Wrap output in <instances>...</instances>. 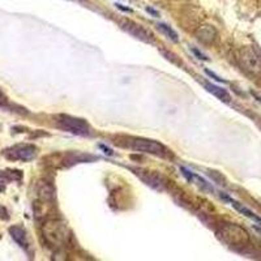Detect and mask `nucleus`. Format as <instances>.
Returning a JSON list of instances; mask_svg holds the SVG:
<instances>
[{"instance_id":"aec40b11","label":"nucleus","mask_w":261,"mask_h":261,"mask_svg":"<svg viewBox=\"0 0 261 261\" xmlns=\"http://www.w3.org/2000/svg\"><path fill=\"white\" fill-rule=\"evenodd\" d=\"M116 7H118L119 9H122V11H125V12H130V13L134 12V11H132V9L128 8V7H123L122 4H116Z\"/></svg>"},{"instance_id":"1a4fd4ad","label":"nucleus","mask_w":261,"mask_h":261,"mask_svg":"<svg viewBox=\"0 0 261 261\" xmlns=\"http://www.w3.org/2000/svg\"><path fill=\"white\" fill-rule=\"evenodd\" d=\"M195 37L197 38V41H200L201 43H205V45H213L217 41L218 32H217V29L213 25L204 24L201 25V27L197 28V30L195 32Z\"/></svg>"},{"instance_id":"7ed1b4c3","label":"nucleus","mask_w":261,"mask_h":261,"mask_svg":"<svg viewBox=\"0 0 261 261\" xmlns=\"http://www.w3.org/2000/svg\"><path fill=\"white\" fill-rule=\"evenodd\" d=\"M237 59L239 65L253 76H261V54L252 46H246L238 51Z\"/></svg>"},{"instance_id":"6ab92c4d","label":"nucleus","mask_w":261,"mask_h":261,"mask_svg":"<svg viewBox=\"0 0 261 261\" xmlns=\"http://www.w3.org/2000/svg\"><path fill=\"white\" fill-rule=\"evenodd\" d=\"M6 102H7L6 95H4V93L2 92V90H0V106H3V105L6 103Z\"/></svg>"},{"instance_id":"f03ea898","label":"nucleus","mask_w":261,"mask_h":261,"mask_svg":"<svg viewBox=\"0 0 261 261\" xmlns=\"http://www.w3.org/2000/svg\"><path fill=\"white\" fill-rule=\"evenodd\" d=\"M125 146L139 153H145V154L155 155V157H169L170 150L163 145L158 143L155 140L143 139V137H135V139H128Z\"/></svg>"},{"instance_id":"2eb2a0df","label":"nucleus","mask_w":261,"mask_h":261,"mask_svg":"<svg viewBox=\"0 0 261 261\" xmlns=\"http://www.w3.org/2000/svg\"><path fill=\"white\" fill-rule=\"evenodd\" d=\"M205 73L208 74V76H211V77L214 79V80H216V81H218V83H226V81L223 80V79H221L220 76H217V74L214 73V72L209 71V69H205Z\"/></svg>"},{"instance_id":"9b49d317","label":"nucleus","mask_w":261,"mask_h":261,"mask_svg":"<svg viewBox=\"0 0 261 261\" xmlns=\"http://www.w3.org/2000/svg\"><path fill=\"white\" fill-rule=\"evenodd\" d=\"M22 179V172L18 170H6L0 171V192H4L9 183L20 181Z\"/></svg>"},{"instance_id":"4be33fe9","label":"nucleus","mask_w":261,"mask_h":261,"mask_svg":"<svg viewBox=\"0 0 261 261\" xmlns=\"http://www.w3.org/2000/svg\"><path fill=\"white\" fill-rule=\"evenodd\" d=\"M0 241H2V234H0Z\"/></svg>"},{"instance_id":"423d86ee","label":"nucleus","mask_w":261,"mask_h":261,"mask_svg":"<svg viewBox=\"0 0 261 261\" xmlns=\"http://www.w3.org/2000/svg\"><path fill=\"white\" fill-rule=\"evenodd\" d=\"M4 157L9 161H21V162H29L38 155V148L34 144H16L4 149Z\"/></svg>"},{"instance_id":"ddd939ff","label":"nucleus","mask_w":261,"mask_h":261,"mask_svg":"<svg viewBox=\"0 0 261 261\" xmlns=\"http://www.w3.org/2000/svg\"><path fill=\"white\" fill-rule=\"evenodd\" d=\"M226 199H227L228 201L231 202V205H232V206H234V208L237 209V211L239 212V213H242V214H243V216H246L247 218H249V220H252L253 222L258 223V225L261 226V218H260V217L257 216V214H255V213H253V212L251 211V209L246 208V206H244V205H242L241 202L235 201V200L228 199V197H226Z\"/></svg>"},{"instance_id":"412c9836","label":"nucleus","mask_w":261,"mask_h":261,"mask_svg":"<svg viewBox=\"0 0 261 261\" xmlns=\"http://www.w3.org/2000/svg\"><path fill=\"white\" fill-rule=\"evenodd\" d=\"M253 228H255L256 231H257V232H258V234H260V235H261V227H257V226H255V227H253Z\"/></svg>"},{"instance_id":"f8f14e48","label":"nucleus","mask_w":261,"mask_h":261,"mask_svg":"<svg viewBox=\"0 0 261 261\" xmlns=\"http://www.w3.org/2000/svg\"><path fill=\"white\" fill-rule=\"evenodd\" d=\"M204 86H205V89L208 90L209 93H212L214 97H217L218 99H221V101L230 102V99H231V97H230V94H228L227 90L222 89V88H220V86H217V85H214V84H211V83H204Z\"/></svg>"},{"instance_id":"a211bd4d","label":"nucleus","mask_w":261,"mask_h":261,"mask_svg":"<svg viewBox=\"0 0 261 261\" xmlns=\"http://www.w3.org/2000/svg\"><path fill=\"white\" fill-rule=\"evenodd\" d=\"M146 12L150 13V15L153 16V17H160V13H158L157 11H155V9L150 8V7H148V8H146Z\"/></svg>"},{"instance_id":"f257e3e1","label":"nucleus","mask_w":261,"mask_h":261,"mask_svg":"<svg viewBox=\"0 0 261 261\" xmlns=\"http://www.w3.org/2000/svg\"><path fill=\"white\" fill-rule=\"evenodd\" d=\"M42 235L46 243L54 248H63L68 243L71 232L67 223L62 220H47L42 226Z\"/></svg>"},{"instance_id":"0eeeda50","label":"nucleus","mask_w":261,"mask_h":261,"mask_svg":"<svg viewBox=\"0 0 261 261\" xmlns=\"http://www.w3.org/2000/svg\"><path fill=\"white\" fill-rule=\"evenodd\" d=\"M120 27L124 32H127L129 36L135 37L136 39H140V41L146 42H153V36L146 29H144L141 25L136 24L132 20H128V18H124V20H120Z\"/></svg>"},{"instance_id":"dca6fc26","label":"nucleus","mask_w":261,"mask_h":261,"mask_svg":"<svg viewBox=\"0 0 261 261\" xmlns=\"http://www.w3.org/2000/svg\"><path fill=\"white\" fill-rule=\"evenodd\" d=\"M192 53H193V54H195L196 57L199 58V59H201V60H205V62H208V60H209V59H208V58L205 57L204 54H201V53H200V51H199V50H197V48H192Z\"/></svg>"},{"instance_id":"20e7f679","label":"nucleus","mask_w":261,"mask_h":261,"mask_svg":"<svg viewBox=\"0 0 261 261\" xmlns=\"http://www.w3.org/2000/svg\"><path fill=\"white\" fill-rule=\"evenodd\" d=\"M218 235L226 244L232 247H246L249 243V234L243 227L232 223L221 226Z\"/></svg>"},{"instance_id":"f3484780","label":"nucleus","mask_w":261,"mask_h":261,"mask_svg":"<svg viewBox=\"0 0 261 261\" xmlns=\"http://www.w3.org/2000/svg\"><path fill=\"white\" fill-rule=\"evenodd\" d=\"M8 217L9 216H8V212H7V209L0 205V218H2V220H8Z\"/></svg>"},{"instance_id":"6e6552de","label":"nucleus","mask_w":261,"mask_h":261,"mask_svg":"<svg viewBox=\"0 0 261 261\" xmlns=\"http://www.w3.org/2000/svg\"><path fill=\"white\" fill-rule=\"evenodd\" d=\"M9 235L12 237L13 241L24 249L27 253H30V249H32V243H30L29 235H28V231L25 230V227L20 225H13L9 227Z\"/></svg>"},{"instance_id":"4468645a","label":"nucleus","mask_w":261,"mask_h":261,"mask_svg":"<svg viewBox=\"0 0 261 261\" xmlns=\"http://www.w3.org/2000/svg\"><path fill=\"white\" fill-rule=\"evenodd\" d=\"M157 29L160 30V32H162L165 36L167 37L169 39H171L172 42H178L179 41V37H178V33L175 32V30L172 29V28H170L169 25L166 24H158L157 25Z\"/></svg>"},{"instance_id":"39448f33","label":"nucleus","mask_w":261,"mask_h":261,"mask_svg":"<svg viewBox=\"0 0 261 261\" xmlns=\"http://www.w3.org/2000/svg\"><path fill=\"white\" fill-rule=\"evenodd\" d=\"M57 125L60 129L76 136H86L90 134V127L86 120L71 115H58Z\"/></svg>"},{"instance_id":"9d476101","label":"nucleus","mask_w":261,"mask_h":261,"mask_svg":"<svg viewBox=\"0 0 261 261\" xmlns=\"http://www.w3.org/2000/svg\"><path fill=\"white\" fill-rule=\"evenodd\" d=\"M37 195H38L39 202L47 204V202L53 201L55 197V190L47 181H39V184L37 186Z\"/></svg>"}]
</instances>
